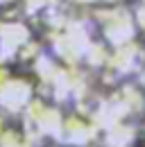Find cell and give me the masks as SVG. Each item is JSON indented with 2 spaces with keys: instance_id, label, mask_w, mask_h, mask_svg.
Wrapping results in <instances>:
<instances>
[{
  "instance_id": "1",
  "label": "cell",
  "mask_w": 145,
  "mask_h": 147,
  "mask_svg": "<svg viewBox=\"0 0 145 147\" xmlns=\"http://www.w3.org/2000/svg\"><path fill=\"white\" fill-rule=\"evenodd\" d=\"M145 68V50L136 41H129L120 48H111L107 61L102 66L107 82H127L129 77H136Z\"/></svg>"
},
{
  "instance_id": "2",
  "label": "cell",
  "mask_w": 145,
  "mask_h": 147,
  "mask_svg": "<svg viewBox=\"0 0 145 147\" xmlns=\"http://www.w3.org/2000/svg\"><path fill=\"white\" fill-rule=\"evenodd\" d=\"M95 20L100 25L102 36L111 48H120L136 36V16L125 7H109L95 11Z\"/></svg>"
},
{
  "instance_id": "3",
  "label": "cell",
  "mask_w": 145,
  "mask_h": 147,
  "mask_svg": "<svg viewBox=\"0 0 145 147\" xmlns=\"http://www.w3.org/2000/svg\"><path fill=\"white\" fill-rule=\"evenodd\" d=\"M120 147H145V125H134Z\"/></svg>"
},
{
  "instance_id": "4",
  "label": "cell",
  "mask_w": 145,
  "mask_h": 147,
  "mask_svg": "<svg viewBox=\"0 0 145 147\" xmlns=\"http://www.w3.org/2000/svg\"><path fill=\"white\" fill-rule=\"evenodd\" d=\"M134 16H136V25H138V27L145 32V0H141V2L136 5V11H134Z\"/></svg>"
},
{
  "instance_id": "5",
  "label": "cell",
  "mask_w": 145,
  "mask_h": 147,
  "mask_svg": "<svg viewBox=\"0 0 145 147\" xmlns=\"http://www.w3.org/2000/svg\"><path fill=\"white\" fill-rule=\"evenodd\" d=\"M134 84L141 88V93H143V97H145V68H143L138 75H136V82H134Z\"/></svg>"
},
{
  "instance_id": "6",
  "label": "cell",
  "mask_w": 145,
  "mask_h": 147,
  "mask_svg": "<svg viewBox=\"0 0 145 147\" xmlns=\"http://www.w3.org/2000/svg\"><path fill=\"white\" fill-rule=\"evenodd\" d=\"M54 147H93V145H70V143H59Z\"/></svg>"
},
{
  "instance_id": "7",
  "label": "cell",
  "mask_w": 145,
  "mask_h": 147,
  "mask_svg": "<svg viewBox=\"0 0 145 147\" xmlns=\"http://www.w3.org/2000/svg\"><path fill=\"white\" fill-rule=\"evenodd\" d=\"M75 2H116V0H75Z\"/></svg>"
}]
</instances>
